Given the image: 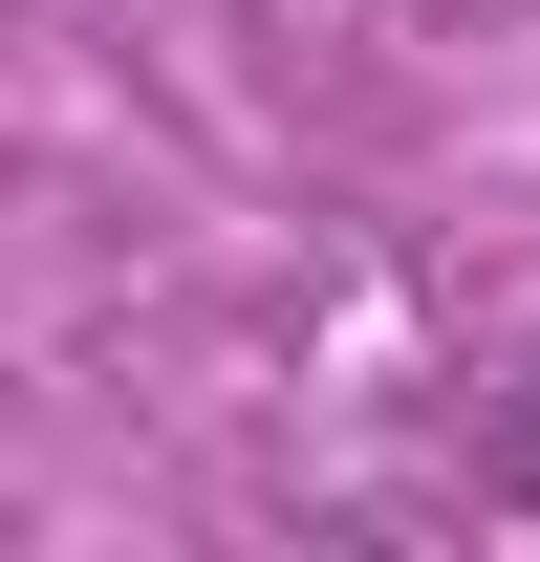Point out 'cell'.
Masks as SVG:
<instances>
[{"label": "cell", "instance_id": "1", "mask_svg": "<svg viewBox=\"0 0 540 562\" xmlns=\"http://www.w3.org/2000/svg\"><path fill=\"white\" fill-rule=\"evenodd\" d=\"M497 476H519V497H540V368H519V412H497Z\"/></svg>", "mask_w": 540, "mask_h": 562}]
</instances>
